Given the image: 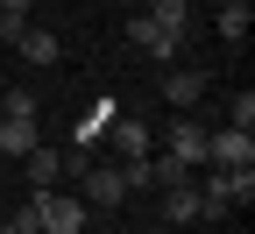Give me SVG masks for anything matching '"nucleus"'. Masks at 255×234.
I'll use <instances>...</instances> for the list:
<instances>
[{
  "label": "nucleus",
  "instance_id": "obj_15",
  "mask_svg": "<svg viewBox=\"0 0 255 234\" xmlns=\"http://www.w3.org/2000/svg\"><path fill=\"white\" fill-rule=\"evenodd\" d=\"M220 43H248V7H220Z\"/></svg>",
  "mask_w": 255,
  "mask_h": 234
},
{
  "label": "nucleus",
  "instance_id": "obj_16",
  "mask_svg": "<svg viewBox=\"0 0 255 234\" xmlns=\"http://www.w3.org/2000/svg\"><path fill=\"white\" fill-rule=\"evenodd\" d=\"M227 128H255V92H234V107H227Z\"/></svg>",
  "mask_w": 255,
  "mask_h": 234
},
{
  "label": "nucleus",
  "instance_id": "obj_14",
  "mask_svg": "<svg viewBox=\"0 0 255 234\" xmlns=\"http://www.w3.org/2000/svg\"><path fill=\"white\" fill-rule=\"evenodd\" d=\"M21 28H28V0H0V36H21Z\"/></svg>",
  "mask_w": 255,
  "mask_h": 234
},
{
  "label": "nucleus",
  "instance_id": "obj_18",
  "mask_svg": "<svg viewBox=\"0 0 255 234\" xmlns=\"http://www.w3.org/2000/svg\"><path fill=\"white\" fill-rule=\"evenodd\" d=\"M78 234H92V227H78Z\"/></svg>",
  "mask_w": 255,
  "mask_h": 234
},
{
  "label": "nucleus",
  "instance_id": "obj_5",
  "mask_svg": "<svg viewBox=\"0 0 255 234\" xmlns=\"http://www.w3.org/2000/svg\"><path fill=\"white\" fill-rule=\"evenodd\" d=\"M206 135H213V128H206V121H191V114H177V121H170V156L184 163L191 178L206 171Z\"/></svg>",
  "mask_w": 255,
  "mask_h": 234
},
{
  "label": "nucleus",
  "instance_id": "obj_1",
  "mask_svg": "<svg viewBox=\"0 0 255 234\" xmlns=\"http://www.w3.org/2000/svg\"><path fill=\"white\" fill-rule=\"evenodd\" d=\"M28 213H36V227H43V234H78V227L92 220L78 192H36V199H28Z\"/></svg>",
  "mask_w": 255,
  "mask_h": 234
},
{
  "label": "nucleus",
  "instance_id": "obj_3",
  "mask_svg": "<svg viewBox=\"0 0 255 234\" xmlns=\"http://www.w3.org/2000/svg\"><path fill=\"white\" fill-rule=\"evenodd\" d=\"M78 199H85V213H114L121 199H128V171H121V163H100V171H78Z\"/></svg>",
  "mask_w": 255,
  "mask_h": 234
},
{
  "label": "nucleus",
  "instance_id": "obj_4",
  "mask_svg": "<svg viewBox=\"0 0 255 234\" xmlns=\"http://www.w3.org/2000/svg\"><path fill=\"white\" fill-rule=\"evenodd\" d=\"M128 50H142V57H156V64H177V57H184V43L170 36V28H156L149 14H128Z\"/></svg>",
  "mask_w": 255,
  "mask_h": 234
},
{
  "label": "nucleus",
  "instance_id": "obj_13",
  "mask_svg": "<svg viewBox=\"0 0 255 234\" xmlns=\"http://www.w3.org/2000/svg\"><path fill=\"white\" fill-rule=\"evenodd\" d=\"M149 185H199V178H191V171H184V163H177V156L163 149V156H156V163H149Z\"/></svg>",
  "mask_w": 255,
  "mask_h": 234
},
{
  "label": "nucleus",
  "instance_id": "obj_7",
  "mask_svg": "<svg viewBox=\"0 0 255 234\" xmlns=\"http://www.w3.org/2000/svg\"><path fill=\"white\" fill-rule=\"evenodd\" d=\"M191 220H206L199 185H170V199H163V227H191Z\"/></svg>",
  "mask_w": 255,
  "mask_h": 234
},
{
  "label": "nucleus",
  "instance_id": "obj_17",
  "mask_svg": "<svg viewBox=\"0 0 255 234\" xmlns=\"http://www.w3.org/2000/svg\"><path fill=\"white\" fill-rule=\"evenodd\" d=\"M220 7H241V0H220Z\"/></svg>",
  "mask_w": 255,
  "mask_h": 234
},
{
  "label": "nucleus",
  "instance_id": "obj_8",
  "mask_svg": "<svg viewBox=\"0 0 255 234\" xmlns=\"http://www.w3.org/2000/svg\"><path fill=\"white\" fill-rule=\"evenodd\" d=\"M163 99H170L177 114H191L206 99V71H163Z\"/></svg>",
  "mask_w": 255,
  "mask_h": 234
},
{
  "label": "nucleus",
  "instance_id": "obj_6",
  "mask_svg": "<svg viewBox=\"0 0 255 234\" xmlns=\"http://www.w3.org/2000/svg\"><path fill=\"white\" fill-rule=\"evenodd\" d=\"M36 114H0V163H21L28 149H36Z\"/></svg>",
  "mask_w": 255,
  "mask_h": 234
},
{
  "label": "nucleus",
  "instance_id": "obj_12",
  "mask_svg": "<svg viewBox=\"0 0 255 234\" xmlns=\"http://www.w3.org/2000/svg\"><path fill=\"white\" fill-rule=\"evenodd\" d=\"M107 135L121 142V163H128V156H149V128H142V121H114Z\"/></svg>",
  "mask_w": 255,
  "mask_h": 234
},
{
  "label": "nucleus",
  "instance_id": "obj_11",
  "mask_svg": "<svg viewBox=\"0 0 255 234\" xmlns=\"http://www.w3.org/2000/svg\"><path fill=\"white\" fill-rule=\"evenodd\" d=\"M14 50H21V64H57V57H64V43L50 36V28H21Z\"/></svg>",
  "mask_w": 255,
  "mask_h": 234
},
{
  "label": "nucleus",
  "instance_id": "obj_10",
  "mask_svg": "<svg viewBox=\"0 0 255 234\" xmlns=\"http://www.w3.org/2000/svg\"><path fill=\"white\" fill-rule=\"evenodd\" d=\"M142 14H149L156 28H170V36H177V43L191 36V0H149V7H142Z\"/></svg>",
  "mask_w": 255,
  "mask_h": 234
},
{
  "label": "nucleus",
  "instance_id": "obj_9",
  "mask_svg": "<svg viewBox=\"0 0 255 234\" xmlns=\"http://www.w3.org/2000/svg\"><path fill=\"white\" fill-rule=\"evenodd\" d=\"M21 171H28V185H36V192H57V178H64V156L36 142V149H28V156H21Z\"/></svg>",
  "mask_w": 255,
  "mask_h": 234
},
{
  "label": "nucleus",
  "instance_id": "obj_19",
  "mask_svg": "<svg viewBox=\"0 0 255 234\" xmlns=\"http://www.w3.org/2000/svg\"><path fill=\"white\" fill-rule=\"evenodd\" d=\"M0 234H7V227H0Z\"/></svg>",
  "mask_w": 255,
  "mask_h": 234
},
{
  "label": "nucleus",
  "instance_id": "obj_2",
  "mask_svg": "<svg viewBox=\"0 0 255 234\" xmlns=\"http://www.w3.org/2000/svg\"><path fill=\"white\" fill-rule=\"evenodd\" d=\"M206 171H255V128H213L206 135Z\"/></svg>",
  "mask_w": 255,
  "mask_h": 234
}]
</instances>
